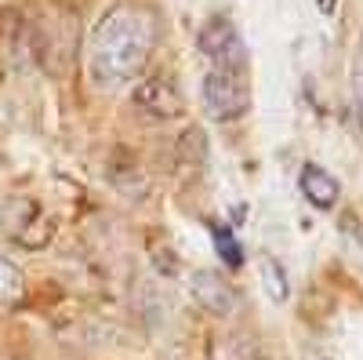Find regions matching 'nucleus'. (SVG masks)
I'll return each mask as SVG.
<instances>
[{"label": "nucleus", "instance_id": "9d476101", "mask_svg": "<svg viewBox=\"0 0 363 360\" xmlns=\"http://www.w3.org/2000/svg\"><path fill=\"white\" fill-rule=\"evenodd\" d=\"M352 109H356V120L363 128V40L352 55Z\"/></svg>", "mask_w": 363, "mask_h": 360}, {"label": "nucleus", "instance_id": "ddd939ff", "mask_svg": "<svg viewBox=\"0 0 363 360\" xmlns=\"http://www.w3.org/2000/svg\"><path fill=\"white\" fill-rule=\"evenodd\" d=\"M0 360H26V356H18L15 349H4V346H0Z\"/></svg>", "mask_w": 363, "mask_h": 360}, {"label": "nucleus", "instance_id": "9b49d317", "mask_svg": "<svg viewBox=\"0 0 363 360\" xmlns=\"http://www.w3.org/2000/svg\"><path fill=\"white\" fill-rule=\"evenodd\" d=\"M244 353H258L255 349V342H247V339H225L218 349H215V360H244Z\"/></svg>", "mask_w": 363, "mask_h": 360}, {"label": "nucleus", "instance_id": "f8f14e48", "mask_svg": "<svg viewBox=\"0 0 363 360\" xmlns=\"http://www.w3.org/2000/svg\"><path fill=\"white\" fill-rule=\"evenodd\" d=\"M313 4H316V11H320L323 18H330V15L338 11V0H313Z\"/></svg>", "mask_w": 363, "mask_h": 360}, {"label": "nucleus", "instance_id": "f03ea898", "mask_svg": "<svg viewBox=\"0 0 363 360\" xmlns=\"http://www.w3.org/2000/svg\"><path fill=\"white\" fill-rule=\"evenodd\" d=\"M200 102L215 124H233V120H240L251 109V87H247L244 73L207 70V77L200 84Z\"/></svg>", "mask_w": 363, "mask_h": 360}, {"label": "nucleus", "instance_id": "20e7f679", "mask_svg": "<svg viewBox=\"0 0 363 360\" xmlns=\"http://www.w3.org/2000/svg\"><path fill=\"white\" fill-rule=\"evenodd\" d=\"M189 295H193V302L211 317H233L236 302H240L233 284L218 273H211V269H193L189 273Z\"/></svg>", "mask_w": 363, "mask_h": 360}, {"label": "nucleus", "instance_id": "423d86ee", "mask_svg": "<svg viewBox=\"0 0 363 360\" xmlns=\"http://www.w3.org/2000/svg\"><path fill=\"white\" fill-rule=\"evenodd\" d=\"M298 190H301V197H306L313 207H320V212H330V207L338 204V197H342V182L327 168H320V164H301Z\"/></svg>", "mask_w": 363, "mask_h": 360}, {"label": "nucleus", "instance_id": "7ed1b4c3", "mask_svg": "<svg viewBox=\"0 0 363 360\" xmlns=\"http://www.w3.org/2000/svg\"><path fill=\"white\" fill-rule=\"evenodd\" d=\"M196 48L211 62V70H222V73L247 70V40L229 18H207L196 33Z\"/></svg>", "mask_w": 363, "mask_h": 360}, {"label": "nucleus", "instance_id": "4468645a", "mask_svg": "<svg viewBox=\"0 0 363 360\" xmlns=\"http://www.w3.org/2000/svg\"><path fill=\"white\" fill-rule=\"evenodd\" d=\"M323 360H330V356H323Z\"/></svg>", "mask_w": 363, "mask_h": 360}, {"label": "nucleus", "instance_id": "1a4fd4ad", "mask_svg": "<svg viewBox=\"0 0 363 360\" xmlns=\"http://www.w3.org/2000/svg\"><path fill=\"white\" fill-rule=\"evenodd\" d=\"M207 233H211V244H215V251L222 255V262H225L229 269H240V266H244V244H240L236 233H233L225 222H211Z\"/></svg>", "mask_w": 363, "mask_h": 360}, {"label": "nucleus", "instance_id": "f257e3e1", "mask_svg": "<svg viewBox=\"0 0 363 360\" xmlns=\"http://www.w3.org/2000/svg\"><path fill=\"white\" fill-rule=\"evenodd\" d=\"M157 22L149 11L120 4L102 15L87 48V70L99 87H124L138 80L153 58Z\"/></svg>", "mask_w": 363, "mask_h": 360}, {"label": "nucleus", "instance_id": "39448f33", "mask_svg": "<svg viewBox=\"0 0 363 360\" xmlns=\"http://www.w3.org/2000/svg\"><path fill=\"white\" fill-rule=\"evenodd\" d=\"M135 106L145 113V116H153V120H174L182 116V95H178V87L164 77H153V80H142L135 87Z\"/></svg>", "mask_w": 363, "mask_h": 360}, {"label": "nucleus", "instance_id": "0eeeda50", "mask_svg": "<svg viewBox=\"0 0 363 360\" xmlns=\"http://www.w3.org/2000/svg\"><path fill=\"white\" fill-rule=\"evenodd\" d=\"M26 298V273L18 269V262H11L0 251V306H18Z\"/></svg>", "mask_w": 363, "mask_h": 360}, {"label": "nucleus", "instance_id": "6e6552de", "mask_svg": "<svg viewBox=\"0 0 363 360\" xmlns=\"http://www.w3.org/2000/svg\"><path fill=\"white\" fill-rule=\"evenodd\" d=\"M262 288H265V295L272 298V302H280V306L291 298V277H287L280 258H272V255L262 258Z\"/></svg>", "mask_w": 363, "mask_h": 360}]
</instances>
